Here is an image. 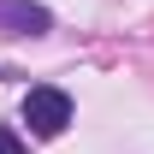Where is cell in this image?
<instances>
[{
    "instance_id": "6da1fadb",
    "label": "cell",
    "mask_w": 154,
    "mask_h": 154,
    "mask_svg": "<svg viewBox=\"0 0 154 154\" xmlns=\"http://www.w3.org/2000/svg\"><path fill=\"white\" fill-rule=\"evenodd\" d=\"M24 125H30V136H42V142H54L65 125H71V95L65 89H30L24 95Z\"/></svg>"
},
{
    "instance_id": "3957f363",
    "label": "cell",
    "mask_w": 154,
    "mask_h": 154,
    "mask_svg": "<svg viewBox=\"0 0 154 154\" xmlns=\"http://www.w3.org/2000/svg\"><path fill=\"white\" fill-rule=\"evenodd\" d=\"M0 154H24V142H18V131H6V125H0Z\"/></svg>"
},
{
    "instance_id": "7a4b0ae2",
    "label": "cell",
    "mask_w": 154,
    "mask_h": 154,
    "mask_svg": "<svg viewBox=\"0 0 154 154\" xmlns=\"http://www.w3.org/2000/svg\"><path fill=\"white\" fill-rule=\"evenodd\" d=\"M48 12L30 6V0H0V30H12V36H48Z\"/></svg>"
}]
</instances>
